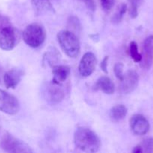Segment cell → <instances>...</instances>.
I'll list each match as a JSON object with an SVG mask.
<instances>
[{
	"instance_id": "obj_12",
	"label": "cell",
	"mask_w": 153,
	"mask_h": 153,
	"mask_svg": "<svg viewBox=\"0 0 153 153\" xmlns=\"http://www.w3.org/2000/svg\"><path fill=\"white\" fill-rule=\"evenodd\" d=\"M23 76V72L20 69H12L6 72L3 76V82L7 88H16L18 84L20 82Z\"/></svg>"
},
{
	"instance_id": "obj_20",
	"label": "cell",
	"mask_w": 153,
	"mask_h": 153,
	"mask_svg": "<svg viewBox=\"0 0 153 153\" xmlns=\"http://www.w3.org/2000/svg\"><path fill=\"white\" fill-rule=\"evenodd\" d=\"M142 150L145 152H153V138L152 137H148L143 140L142 145Z\"/></svg>"
},
{
	"instance_id": "obj_25",
	"label": "cell",
	"mask_w": 153,
	"mask_h": 153,
	"mask_svg": "<svg viewBox=\"0 0 153 153\" xmlns=\"http://www.w3.org/2000/svg\"><path fill=\"white\" fill-rule=\"evenodd\" d=\"M9 26V20L7 17L3 16H0V30L5 27Z\"/></svg>"
},
{
	"instance_id": "obj_13",
	"label": "cell",
	"mask_w": 153,
	"mask_h": 153,
	"mask_svg": "<svg viewBox=\"0 0 153 153\" xmlns=\"http://www.w3.org/2000/svg\"><path fill=\"white\" fill-rule=\"evenodd\" d=\"M52 82L61 85L63 82H65L68 76H70V69L68 66L64 65H57L54 66L52 70Z\"/></svg>"
},
{
	"instance_id": "obj_11",
	"label": "cell",
	"mask_w": 153,
	"mask_h": 153,
	"mask_svg": "<svg viewBox=\"0 0 153 153\" xmlns=\"http://www.w3.org/2000/svg\"><path fill=\"white\" fill-rule=\"evenodd\" d=\"M141 60V67L148 70L153 63V35L149 36L143 43V55Z\"/></svg>"
},
{
	"instance_id": "obj_16",
	"label": "cell",
	"mask_w": 153,
	"mask_h": 153,
	"mask_svg": "<svg viewBox=\"0 0 153 153\" xmlns=\"http://www.w3.org/2000/svg\"><path fill=\"white\" fill-rule=\"evenodd\" d=\"M128 109L123 105H117L111 108L110 111V117L112 122H119L127 115Z\"/></svg>"
},
{
	"instance_id": "obj_27",
	"label": "cell",
	"mask_w": 153,
	"mask_h": 153,
	"mask_svg": "<svg viewBox=\"0 0 153 153\" xmlns=\"http://www.w3.org/2000/svg\"><path fill=\"white\" fill-rule=\"evenodd\" d=\"M132 152L134 153H141L143 152V150H142V146H141V145H138V146H135V147L134 148Z\"/></svg>"
},
{
	"instance_id": "obj_23",
	"label": "cell",
	"mask_w": 153,
	"mask_h": 153,
	"mask_svg": "<svg viewBox=\"0 0 153 153\" xmlns=\"http://www.w3.org/2000/svg\"><path fill=\"white\" fill-rule=\"evenodd\" d=\"M102 7L105 10H110L114 4V0H100Z\"/></svg>"
},
{
	"instance_id": "obj_10",
	"label": "cell",
	"mask_w": 153,
	"mask_h": 153,
	"mask_svg": "<svg viewBox=\"0 0 153 153\" xmlns=\"http://www.w3.org/2000/svg\"><path fill=\"white\" fill-rule=\"evenodd\" d=\"M130 126L132 132L139 136L147 134L150 128L148 120L141 114H134L131 117Z\"/></svg>"
},
{
	"instance_id": "obj_9",
	"label": "cell",
	"mask_w": 153,
	"mask_h": 153,
	"mask_svg": "<svg viewBox=\"0 0 153 153\" xmlns=\"http://www.w3.org/2000/svg\"><path fill=\"white\" fill-rule=\"evenodd\" d=\"M45 94L47 101L52 105H57L61 102L64 98V91L61 85L52 81L45 89Z\"/></svg>"
},
{
	"instance_id": "obj_24",
	"label": "cell",
	"mask_w": 153,
	"mask_h": 153,
	"mask_svg": "<svg viewBox=\"0 0 153 153\" xmlns=\"http://www.w3.org/2000/svg\"><path fill=\"white\" fill-rule=\"evenodd\" d=\"M81 2L83 3L86 7L91 11H94L95 10V2L94 0H79Z\"/></svg>"
},
{
	"instance_id": "obj_19",
	"label": "cell",
	"mask_w": 153,
	"mask_h": 153,
	"mask_svg": "<svg viewBox=\"0 0 153 153\" xmlns=\"http://www.w3.org/2000/svg\"><path fill=\"white\" fill-rule=\"evenodd\" d=\"M127 10H128L127 4H122L121 5H120L118 10H117L116 13L115 14L112 16V19H111L112 23H114V24L119 23V22L122 21V19L124 14L125 13V12L127 11Z\"/></svg>"
},
{
	"instance_id": "obj_21",
	"label": "cell",
	"mask_w": 153,
	"mask_h": 153,
	"mask_svg": "<svg viewBox=\"0 0 153 153\" xmlns=\"http://www.w3.org/2000/svg\"><path fill=\"white\" fill-rule=\"evenodd\" d=\"M69 27L76 31H80L81 29V25L77 17L74 16H70L68 19Z\"/></svg>"
},
{
	"instance_id": "obj_18",
	"label": "cell",
	"mask_w": 153,
	"mask_h": 153,
	"mask_svg": "<svg viewBox=\"0 0 153 153\" xmlns=\"http://www.w3.org/2000/svg\"><path fill=\"white\" fill-rule=\"evenodd\" d=\"M129 52H130V55L132 59L135 61V62H140L142 60V55L138 51V46L137 43L135 41H131L130 43V46H129Z\"/></svg>"
},
{
	"instance_id": "obj_17",
	"label": "cell",
	"mask_w": 153,
	"mask_h": 153,
	"mask_svg": "<svg viewBox=\"0 0 153 153\" xmlns=\"http://www.w3.org/2000/svg\"><path fill=\"white\" fill-rule=\"evenodd\" d=\"M130 4L129 7V15L131 18L134 19L138 16V10L139 7L142 5L143 0H128Z\"/></svg>"
},
{
	"instance_id": "obj_1",
	"label": "cell",
	"mask_w": 153,
	"mask_h": 153,
	"mask_svg": "<svg viewBox=\"0 0 153 153\" xmlns=\"http://www.w3.org/2000/svg\"><path fill=\"white\" fill-rule=\"evenodd\" d=\"M74 143L78 149L85 152H96L100 147V140L98 136L86 127H80L76 130Z\"/></svg>"
},
{
	"instance_id": "obj_6",
	"label": "cell",
	"mask_w": 153,
	"mask_h": 153,
	"mask_svg": "<svg viewBox=\"0 0 153 153\" xmlns=\"http://www.w3.org/2000/svg\"><path fill=\"white\" fill-rule=\"evenodd\" d=\"M16 43V31L13 27L9 25L0 30V49L4 51L12 50Z\"/></svg>"
},
{
	"instance_id": "obj_5",
	"label": "cell",
	"mask_w": 153,
	"mask_h": 153,
	"mask_svg": "<svg viewBox=\"0 0 153 153\" xmlns=\"http://www.w3.org/2000/svg\"><path fill=\"white\" fill-rule=\"evenodd\" d=\"M0 111L9 115H14L20 111L17 99L6 91L0 89Z\"/></svg>"
},
{
	"instance_id": "obj_22",
	"label": "cell",
	"mask_w": 153,
	"mask_h": 153,
	"mask_svg": "<svg viewBox=\"0 0 153 153\" xmlns=\"http://www.w3.org/2000/svg\"><path fill=\"white\" fill-rule=\"evenodd\" d=\"M123 69H124V65L122 63H117L114 66V73L118 79L122 81L124 77V73H123Z\"/></svg>"
},
{
	"instance_id": "obj_3",
	"label": "cell",
	"mask_w": 153,
	"mask_h": 153,
	"mask_svg": "<svg viewBox=\"0 0 153 153\" xmlns=\"http://www.w3.org/2000/svg\"><path fill=\"white\" fill-rule=\"evenodd\" d=\"M22 38L28 46L32 48H38L44 42L46 38V31L44 28L40 24H30L23 31Z\"/></svg>"
},
{
	"instance_id": "obj_28",
	"label": "cell",
	"mask_w": 153,
	"mask_h": 153,
	"mask_svg": "<svg viewBox=\"0 0 153 153\" xmlns=\"http://www.w3.org/2000/svg\"><path fill=\"white\" fill-rule=\"evenodd\" d=\"M3 76H4V74H3L2 67L1 65H0V82H1L2 79H3Z\"/></svg>"
},
{
	"instance_id": "obj_7",
	"label": "cell",
	"mask_w": 153,
	"mask_h": 153,
	"mask_svg": "<svg viewBox=\"0 0 153 153\" xmlns=\"http://www.w3.org/2000/svg\"><path fill=\"white\" fill-rule=\"evenodd\" d=\"M97 58L92 52H86L81 58L79 64V73L82 77H88L95 70Z\"/></svg>"
},
{
	"instance_id": "obj_14",
	"label": "cell",
	"mask_w": 153,
	"mask_h": 153,
	"mask_svg": "<svg viewBox=\"0 0 153 153\" xmlns=\"http://www.w3.org/2000/svg\"><path fill=\"white\" fill-rule=\"evenodd\" d=\"M32 6L36 15L54 13V8L50 0H32Z\"/></svg>"
},
{
	"instance_id": "obj_15",
	"label": "cell",
	"mask_w": 153,
	"mask_h": 153,
	"mask_svg": "<svg viewBox=\"0 0 153 153\" xmlns=\"http://www.w3.org/2000/svg\"><path fill=\"white\" fill-rule=\"evenodd\" d=\"M94 88L106 94H112L115 91V86L111 79L107 76H101L98 79Z\"/></svg>"
},
{
	"instance_id": "obj_26",
	"label": "cell",
	"mask_w": 153,
	"mask_h": 153,
	"mask_svg": "<svg viewBox=\"0 0 153 153\" xmlns=\"http://www.w3.org/2000/svg\"><path fill=\"white\" fill-rule=\"evenodd\" d=\"M108 59H109V57H108V56L104 57V58L103 59L102 62L100 63V68H101V70H103L104 73H107Z\"/></svg>"
},
{
	"instance_id": "obj_8",
	"label": "cell",
	"mask_w": 153,
	"mask_h": 153,
	"mask_svg": "<svg viewBox=\"0 0 153 153\" xmlns=\"http://www.w3.org/2000/svg\"><path fill=\"white\" fill-rule=\"evenodd\" d=\"M139 83V76L134 70H128L124 74L123 79L121 81L119 90L123 94H128L133 92Z\"/></svg>"
},
{
	"instance_id": "obj_2",
	"label": "cell",
	"mask_w": 153,
	"mask_h": 153,
	"mask_svg": "<svg viewBox=\"0 0 153 153\" xmlns=\"http://www.w3.org/2000/svg\"><path fill=\"white\" fill-rule=\"evenodd\" d=\"M57 40L63 52L69 58H76L80 52V44L77 37L68 30L61 31L57 34Z\"/></svg>"
},
{
	"instance_id": "obj_4",
	"label": "cell",
	"mask_w": 153,
	"mask_h": 153,
	"mask_svg": "<svg viewBox=\"0 0 153 153\" xmlns=\"http://www.w3.org/2000/svg\"><path fill=\"white\" fill-rule=\"evenodd\" d=\"M1 147L7 152H32L29 146L9 133H5L3 135L1 140Z\"/></svg>"
}]
</instances>
